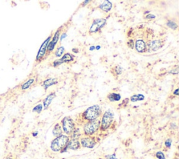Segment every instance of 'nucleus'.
<instances>
[{"mask_svg": "<svg viewBox=\"0 0 179 159\" xmlns=\"http://www.w3.org/2000/svg\"><path fill=\"white\" fill-rule=\"evenodd\" d=\"M100 128V121L96 119L86 122L83 126V132L86 136H91L97 132Z\"/></svg>", "mask_w": 179, "mask_h": 159, "instance_id": "4", "label": "nucleus"}, {"mask_svg": "<svg viewBox=\"0 0 179 159\" xmlns=\"http://www.w3.org/2000/svg\"><path fill=\"white\" fill-rule=\"evenodd\" d=\"M61 123H62V131L66 134V135H70L72 134L73 130L76 128L75 124L72 118L69 116H66L63 118Z\"/></svg>", "mask_w": 179, "mask_h": 159, "instance_id": "5", "label": "nucleus"}, {"mask_svg": "<svg viewBox=\"0 0 179 159\" xmlns=\"http://www.w3.org/2000/svg\"><path fill=\"white\" fill-rule=\"evenodd\" d=\"M55 97H56L55 93L52 92L51 93H50V94L48 95L45 99H44V100L43 102V106L44 109L45 110L47 109L49 107V106L50 105V104H51L52 101L53 100V99Z\"/></svg>", "mask_w": 179, "mask_h": 159, "instance_id": "14", "label": "nucleus"}, {"mask_svg": "<svg viewBox=\"0 0 179 159\" xmlns=\"http://www.w3.org/2000/svg\"><path fill=\"white\" fill-rule=\"evenodd\" d=\"M172 143V139H167L165 142V145L166 146V147H167V148L171 147Z\"/></svg>", "mask_w": 179, "mask_h": 159, "instance_id": "28", "label": "nucleus"}, {"mask_svg": "<svg viewBox=\"0 0 179 159\" xmlns=\"http://www.w3.org/2000/svg\"><path fill=\"white\" fill-rule=\"evenodd\" d=\"M155 18H156V17H155V15L151 14H148L146 17H145V18L148 19V20H152V19H155Z\"/></svg>", "mask_w": 179, "mask_h": 159, "instance_id": "29", "label": "nucleus"}, {"mask_svg": "<svg viewBox=\"0 0 179 159\" xmlns=\"http://www.w3.org/2000/svg\"><path fill=\"white\" fill-rule=\"evenodd\" d=\"M111 72L114 77H117V76L121 75V74L123 73V69L121 66H119V65H116V66L113 67V68L111 69Z\"/></svg>", "mask_w": 179, "mask_h": 159, "instance_id": "21", "label": "nucleus"}, {"mask_svg": "<svg viewBox=\"0 0 179 159\" xmlns=\"http://www.w3.org/2000/svg\"><path fill=\"white\" fill-rule=\"evenodd\" d=\"M32 135H33V136H34V137H36V136H37V135H38V132H34V133H33V134H32Z\"/></svg>", "mask_w": 179, "mask_h": 159, "instance_id": "37", "label": "nucleus"}, {"mask_svg": "<svg viewBox=\"0 0 179 159\" xmlns=\"http://www.w3.org/2000/svg\"><path fill=\"white\" fill-rule=\"evenodd\" d=\"M88 3H90V1H85V2H83V5H82V6H85V5H86V4H88Z\"/></svg>", "mask_w": 179, "mask_h": 159, "instance_id": "35", "label": "nucleus"}, {"mask_svg": "<svg viewBox=\"0 0 179 159\" xmlns=\"http://www.w3.org/2000/svg\"><path fill=\"white\" fill-rule=\"evenodd\" d=\"M167 27H169V28L173 29V30H176V29L178 28L177 23H176L174 20H167Z\"/></svg>", "mask_w": 179, "mask_h": 159, "instance_id": "23", "label": "nucleus"}, {"mask_svg": "<svg viewBox=\"0 0 179 159\" xmlns=\"http://www.w3.org/2000/svg\"><path fill=\"white\" fill-rule=\"evenodd\" d=\"M66 37H67V33L65 32H62V35H60V41H62V40L64 39V38Z\"/></svg>", "mask_w": 179, "mask_h": 159, "instance_id": "31", "label": "nucleus"}, {"mask_svg": "<svg viewBox=\"0 0 179 159\" xmlns=\"http://www.w3.org/2000/svg\"><path fill=\"white\" fill-rule=\"evenodd\" d=\"M107 23V20L105 18H97L94 19L92 22L91 26L89 28L90 34H94L100 32Z\"/></svg>", "mask_w": 179, "mask_h": 159, "instance_id": "7", "label": "nucleus"}, {"mask_svg": "<svg viewBox=\"0 0 179 159\" xmlns=\"http://www.w3.org/2000/svg\"><path fill=\"white\" fill-rule=\"evenodd\" d=\"M61 29H62V27L57 29V31L55 32L54 35H52V39L50 40V41L49 42V44H48V45L47 55H50L55 50V48L56 45L58 44L59 39H60Z\"/></svg>", "mask_w": 179, "mask_h": 159, "instance_id": "8", "label": "nucleus"}, {"mask_svg": "<svg viewBox=\"0 0 179 159\" xmlns=\"http://www.w3.org/2000/svg\"><path fill=\"white\" fill-rule=\"evenodd\" d=\"M52 34H51L45 41H43V43L41 44V47H40L39 51H38L37 56L36 57V62L41 63L42 60H43L44 58H46V56L47 55V48L48 45L50 41V40L52 39Z\"/></svg>", "mask_w": 179, "mask_h": 159, "instance_id": "6", "label": "nucleus"}, {"mask_svg": "<svg viewBox=\"0 0 179 159\" xmlns=\"http://www.w3.org/2000/svg\"><path fill=\"white\" fill-rule=\"evenodd\" d=\"M102 107L100 105H95L86 109L85 111L82 114V117L85 121H87V122L91 121L98 119V118L102 115Z\"/></svg>", "mask_w": 179, "mask_h": 159, "instance_id": "1", "label": "nucleus"}, {"mask_svg": "<svg viewBox=\"0 0 179 159\" xmlns=\"http://www.w3.org/2000/svg\"><path fill=\"white\" fill-rule=\"evenodd\" d=\"M164 45V41L163 39H157L153 40L147 43V47L152 50L153 51H156V50L160 49Z\"/></svg>", "mask_w": 179, "mask_h": 159, "instance_id": "11", "label": "nucleus"}, {"mask_svg": "<svg viewBox=\"0 0 179 159\" xmlns=\"http://www.w3.org/2000/svg\"><path fill=\"white\" fill-rule=\"evenodd\" d=\"M7 159H11L10 158H7Z\"/></svg>", "mask_w": 179, "mask_h": 159, "instance_id": "38", "label": "nucleus"}, {"mask_svg": "<svg viewBox=\"0 0 179 159\" xmlns=\"http://www.w3.org/2000/svg\"><path fill=\"white\" fill-rule=\"evenodd\" d=\"M42 109H43V105L41 104H39V105H37L36 107L33 108L32 111L34 112H37V114H40L41 112Z\"/></svg>", "mask_w": 179, "mask_h": 159, "instance_id": "24", "label": "nucleus"}, {"mask_svg": "<svg viewBox=\"0 0 179 159\" xmlns=\"http://www.w3.org/2000/svg\"><path fill=\"white\" fill-rule=\"evenodd\" d=\"M58 83V79L56 78H49L45 81H43V84H42V86L43 87L44 89L46 90L48 88H49L50 86H54V85L57 84Z\"/></svg>", "mask_w": 179, "mask_h": 159, "instance_id": "17", "label": "nucleus"}, {"mask_svg": "<svg viewBox=\"0 0 179 159\" xmlns=\"http://www.w3.org/2000/svg\"><path fill=\"white\" fill-rule=\"evenodd\" d=\"M64 53V46H58V48H56V50H55L54 55L56 58H60V57H62L63 56V54Z\"/></svg>", "mask_w": 179, "mask_h": 159, "instance_id": "22", "label": "nucleus"}, {"mask_svg": "<svg viewBox=\"0 0 179 159\" xmlns=\"http://www.w3.org/2000/svg\"><path fill=\"white\" fill-rule=\"evenodd\" d=\"M81 147V143L79 139H69L68 144L67 145V149H71V150H77L80 149Z\"/></svg>", "mask_w": 179, "mask_h": 159, "instance_id": "13", "label": "nucleus"}, {"mask_svg": "<svg viewBox=\"0 0 179 159\" xmlns=\"http://www.w3.org/2000/svg\"><path fill=\"white\" fill-rule=\"evenodd\" d=\"M80 143H81V145L82 147L84 148H88V149H92L96 145L95 139L91 136L82 137Z\"/></svg>", "mask_w": 179, "mask_h": 159, "instance_id": "10", "label": "nucleus"}, {"mask_svg": "<svg viewBox=\"0 0 179 159\" xmlns=\"http://www.w3.org/2000/svg\"><path fill=\"white\" fill-rule=\"evenodd\" d=\"M34 81L35 80L34 78H30V79L27 80L26 81H25L23 84H22V86H21V90H27V89L29 88L31 86H32L34 83Z\"/></svg>", "mask_w": 179, "mask_h": 159, "instance_id": "20", "label": "nucleus"}, {"mask_svg": "<svg viewBox=\"0 0 179 159\" xmlns=\"http://www.w3.org/2000/svg\"><path fill=\"white\" fill-rule=\"evenodd\" d=\"M69 139V137L66 135H61L56 137L50 144V149L54 152L62 151L67 147Z\"/></svg>", "mask_w": 179, "mask_h": 159, "instance_id": "2", "label": "nucleus"}, {"mask_svg": "<svg viewBox=\"0 0 179 159\" xmlns=\"http://www.w3.org/2000/svg\"><path fill=\"white\" fill-rule=\"evenodd\" d=\"M106 159H117L116 155H115V154H111V155H107L106 156Z\"/></svg>", "mask_w": 179, "mask_h": 159, "instance_id": "30", "label": "nucleus"}, {"mask_svg": "<svg viewBox=\"0 0 179 159\" xmlns=\"http://www.w3.org/2000/svg\"><path fill=\"white\" fill-rule=\"evenodd\" d=\"M135 49L136 51L141 54H144L147 52L148 47H147V43L143 39H138L135 42Z\"/></svg>", "mask_w": 179, "mask_h": 159, "instance_id": "12", "label": "nucleus"}, {"mask_svg": "<svg viewBox=\"0 0 179 159\" xmlns=\"http://www.w3.org/2000/svg\"><path fill=\"white\" fill-rule=\"evenodd\" d=\"M145 99V96L143 94L139 93V94H134L132 95L130 98V101L132 102H136L139 101H143Z\"/></svg>", "mask_w": 179, "mask_h": 159, "instance_id": "19", "label": "nucleus"}, {"mask_svg": "<svg viewBox=\"0 0 179 159\" xmlns=\"http://www.w3.org/2000/svg\"><path fill=\"white\" fill-rule=\"evenodd\" d=\"M73 60H74V56H72L71 54H69V53H66V54H63L61 58L54 60L53 63H52V66L56 67L60 66L63 63H69L73 62Z\"/></svg>", "mask_w": 179, "mask_h": 159, "instance_id": "9", "label": "nucleus"}, {"mask_svg": "<svg viewBox=\"0 0 179 159\" xmlns=\"http://www.w3.org/2000/svg\"><path fill=\"white\" fill-rule=\"evenodd\" d=\"M112 7L113 4L111 3L110 1H109V0H106V1L103 2L102 3L100 4V6H99V8H100L101 10L106 13L110 11L112 9Z\"/></svg>", "mask_w": 179, "mask_h": 159, "instance_id": "15", "label": "nucleus"}, {"mask_svg": "<svg viewBox=\"0 0 179 159\" xmlns=\"http://www.w3.org/2000/svg\"><path fill=\"white\" fill-rule=\"evenodd\" d=\"M94 49H95V46H90V50H91V51H92V50H94Z\"/></svg>", "mask_w": 179, "mask_h": 159, "instance_id": "34", "label": "nucleus"}, {"mask_svg": "<svg viewBox=\"0 0 179 159\" xmlns=\"http://www.w3.org/2000/svg\"><path fill=\"white\" fill-rule=\"evenodd\" d=\"M129 102H130L129 98H125V99H123V101L122 102V103L120 104L119 106L120 107H122V106H123V107H125V106H126L128 103H129Z\"/></svg>", "mask_w": 179, "mask_h": 159, "instance_id": "27", "label": "nucleus"}, {"mask_svg": "<svg viewBox=\"0 0 179 159\" xmlns=\"http://www.w3.org/2000/svg\"><path fill=\"white\" fill-rule=\"evenodd\" d=\"M114 120V113L111 109H108L103 114L100 121V128L102 130H106L110 128Z\"/></svg>", "mask_w": 179, "mask_h": 159, "instance_id": "3", "label": "nucleus"}, {"mask_svg": "<svg viewBox=\"0 0 179 159\" xmlns=\"http://www.w3.org/2000/svg\"><path fill=\"white\" fill-rule=\"evenodd\" d=\"M134 44H135V43H134V41L132 39H130L127 42V46L131 49H134Z\"/></svg>", "mask_w": 179, "mask_h": 159, "instance_id": "25", "label": "nucleus"}, {"mask_svg": "<svg viewBox=\"0 0 179 159\" xmlns=\"http://www.w3.org/2000/svg\"><path fill=\"white\" fill-rule=\"evenodd\" d=\"M72 51L74 53V54H78V53H79V49H78V48H73Z\"/></svg>", "mask_w": 179, "mask_h": 159, "instance_id": "33", "label": "nucleus"}, {"mask_svg": "<svg viewBox=\"0 0 179 159\" xmlns=\"http://www.w3.org/2000/svg\"><path fill=\"white\" fill-rule=\"evenodd\" d=\"M107 99L110 101L111 102H119L121 99V95L120 93L111 92L109 93L107 95Z\"/></svg>", "mask_w": 179, "mask_h": 159, "instance_id": "16", "label": "nucleus"}, {"mask_svg": "<svg viewBox=\"0 0 179 159\" xmlns=\"http://www.w3.org/2000/svg\"><path fill=\"white\" fill-rule=\"evenodd\" d=\"M62 126H60V124H56L55 125L53 130H52V134L55 137H58L60 135H62Z\"/></svg>", "mask_w": 179, "mask_h": 159, "instance_id": "18", "label": "nucleus"}, {"mask_svg": "<svg viewBox=\"0 0 179 159\" xmlns=\"http://www.w3.org/2000/svg\"><path fill=\"white\" fill-rule=\"evenodd\" d=\"M101 48V46H95V49L96 50H100Z\"/></svg>", "mask_w": 179, "mask_h": 159, "instance_id": "36", "label": "nucleus"}, {"mask_svg": "<svg viewBox=\"0 0 179 159\" xmlns=\"http://www.w3.org/2000/svg\"><path fill=\"white\" fill-rule=\"evenodd\" d=\"M155 156L157 159H166L165 154L163 153V151H157L156 154H155Z\"/></svg>", "mask_w": 179, "mask_h": 159, "instance_id": "26", "label": "nucleus"}, {"mask_svg": "<svg viewBox=\"0 0 179 159\" xmlns=\"http://www.w3.org/2000/svg\"><path fill=\"white\" fill-rule=\"evenodd\" d=\"M173 94L175 95H178V88H176V90L174 91Z\"/></svg>", "mask_w": 179, "mask_h": 159, "instance_id": "32", "label": "nucleus"}]
</instances>
